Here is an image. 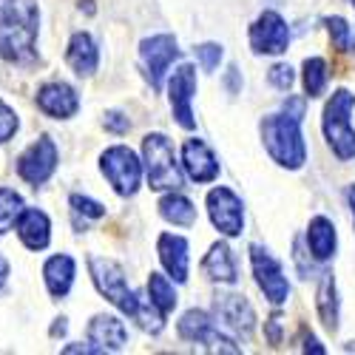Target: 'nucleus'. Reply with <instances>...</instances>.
Listing matches in <instances>:
<instances>
[{"mask_svg":"<svg viewBox=\"0 0 355 355\" xmlns=\"http://www.w3.org/2000/svg\"><path fill=\"white\" fill-rule=\"evenodd\" d=\"M40 9L35 0H0V57L26 63L35 57Z\"/></svg>","mask_w":355,"mask_h":355,"instance_id":"f257e3e1","label":"nucleus"},{"mask_svg":"<svg viewBox=\"0 0 355 355\" xmlns=\"http://www.w3.org/2000/svg\"><path fill=\"white\" fill-rule=\"evenodd\" d=\"M259 131H261L264 151L270 154V159L279 168L299 171L307 162V145H304V134H302V116H293L287 111L270 114V116H264V120H261Z\"/></svg>","mask_w":355,"mask_h":355,"instance_id":"f03ea898","label":"nucleus"},{"mask_svg":"<svg viewBox=\"0 0 355 355\" xmlns=\"http://www.w3.org/2000/svg\"><path fill=\"white\" fill-rule=\"evenodd\" d=\"M352 108H355V94L349 88H338L327 100V105H324V116H321L324 139H327L330 151L341 162L355 159V128L349 125Z\"/></svg>","mask_w":355,"mask_h":355,"instance_id":"7ed1b4c3","label":"nucleus"},{"mask_svg":"<svg viewBox=\"0 0 355 355\" xmlns=\"http://www.w3.org/2000/svg\"><path fill=\"white\" fill-rule=\"evenodd\" d=\"M142 171L154 191L182 188V171H180V162H176V151L171 139L159 131L142 137Z\"/></svg>","mask_w":355,"mask_h":355,"instance_id":"20e7f679","label":"nucleus"},{"mask_svg":"<svg viewBox=\"0 0 355 355\" xmlns=\"http://www.w3.org/2000/svg\"><path fill=\"white\" fill-rule=\"evenodd\" d=\"M88 270H92V279H94V287L100 290V295H105V299L120 313H125L128 318L137 315V307L142 299L128 287L125 270L120 264L114 259H105V256H92L88 259Z\"/></svg>","mask_w":355,"mask_h":355,"instance_id":"39448f33","label":"nucleus"},{"mask_svg":"<svg viewBox=\"0 0 355 355\" xmlns=\"http://www.w3.org/2000/svg\"><path fill=\"white\" fill-rule=\"evenodd\" d=\"M100 171L120 196H134L142 185V162L128 145H111L100 157Z\"/></svg>","mask_w":355,"mask_h":355,"instance_id":"423d86ee","label":"nucleus"},{"mask_svg":"<svg viewBox=\"0 0 355 355\" xmlns=\"http://www.w3.org/2000/svg\"><path fill=\"white\" fill-rule=\"evenodd\" d=\"M176 333H180L182 341H191V344H199L208 352H242V347H236L233 338H227L225 333H219L216 327V318L205 310H185L180 324H176Z\"/></svg>","mask_w":355,"mask_h":355,"instance_id":"0eeeda50","label":"nucleus"},{"mask_svg":"<svg viewBox=\"0 0 355 355\" xmlns=\"http://www.w3.org/2000/svg\"><path fill=\"white\" fill-rule=\"evenodd\" d=\"M182 51H180V43H176L173 35L162 32V35H151L139 43V60H142V69H145V77L151 83L154 92L162 88V80L171 69L173 60H180Z\"/></svg>","mask_w":355,"mask_h":355,"instance_id":"6e6552de","label":"nucleus"},{"mask_svg":"<svg viewBox=\"0 0 355 355\" xmlns=\"http://www.w3.org/2000/svg\"><path fill=\"white\" fill-rule=\"evenodd\" d=\"M250 268H253V276H256V284L259 290L264 293V299L270 304H284L287 295H290V282L282 270L279 259L261 245H250Z\"/></svg>","mask_w":355,"mask_h":355,"instance_id":"1a4fd4ad","label":"nucleus"},{"mask_svg":"<svg viewBox=\"0 0 355 355\" xmlns=\"http://www.w3.org/2000/svg\"><path fill=\"white\" fill-rule=\"evenodd\" d=\"M57 159H60V154H57L54 139L51 137H40L37 142H32L20 154V159H17V176H20L23 182L32 185V188H40V185L49 182V176L57 171Z\"/></svg>","mask_w":355,"mask_h":355,"instance_id":"9d476101","label":"nucleus"},{"mask_svg":"<svg viewBox=\"0 0 355 355\" xmlns=\"http://www.w3.org/2000/svg\"><path fill=\"white\" fill-rule=\"evenodd\" d=\"M205 205H208V216H211L214 227L222 236H227V239L242 236V230H245V205L230 188H225V185L214 188L208 193V199H205Z\"/></svg>","mask_w":355,"mask_h":355,"instance_id":"9b49d317","label":"nucleus"},{"mask_svg":"<svg viewBox=\"0 0 355 355\" xmlns=\"http://www.w3.org/2000/svg\"><path fill=\"white\" fill-rule=\"evenodd\" d=\"M248 40H250L253 54H284L290 46V26L279 12L264 9L253 20Z\"/></svg>","mask_w":355,"mask_h":355,"instance_id":"f8f14e48","label":"nucleus"},{"mask_svg":"<svg viewBox=\"0 0 355 355\" xmlns=\"http://www.w3.org/2000/svg\"><path fill=\"white\" fill-rule=\"evenodd\" d=\"M193 94H196V69L182 63L173 71V77L168 80V100H171V111L173 120L180 123V128L193 131L196 128V116H193Z\"/></svg>","mask_w":355,"mask_h":355,"instance_id":"ddd939ff","label":"nucleus"},{"mask_svg":"<svg viewBox=\"0 0 355 355\" xmlns=\"http://www.w3.org/2000/svg\"><path fill=\"white\" fill-rule=\"evenodd\" d=\"M214 318L225 330L239 333V336H250L256 327L253 304L242 293H216L214 295Z\"/></svg>","mask_w":355,"mask_h":355,"instance_id":"4468645a","label":"nucleus"},{"mask_svg":"<svg viewBox=\"0 0 355 355\" xmlns=\"http://www.w3.org/2000/svg\"><path fill=\"white\" fill-rule=\"evenodd\" d=\"M182 168H185V173L191 176V180L199 182V185H208V182H214L219 176L216 154L211 151V145L205 139H199V137L185 139V145H182Z\"/></svg>","mask_w":355,"mask_h":355,"instance_id":"2eb2a0df","label":"nucleus"},{"mask_svg":"<svg viewBox=\"0 0 355 355\" xmlns=\"http://www.w3.org/2000/svg\"><path fill=\"white\" fill-rule=\"evenodd\" d=\"M157 253H159V261L165 273L176 282V284H185L188 282V264H191V256H188V239L180 233H159L157 239Z\"/></svg>","mask_w":355,"mask_h":355,"instance_id":"dca6fc26","label":"nucleus"},{"mask_svg":"<svg viewBox=\"0 0 355 355\" xmlns=\"http://www.w3.org/2000/svg\"><path fill=\"white\" fill-rule=\"evenodd\" d=\"M37 108L46 116H51V120H69L80 108V97L69 83L54 80V83H46L37 92Z\"/></svg>","mask_w":355,"mask_h":355,"instance_id":"f3484780","label":"nucleus"},{"mask_svg":"<svg viewBox=\"0 0 355 355\" xmlns=\"http://www.w3.org/2000/svg\"><path fill=\"white\" fill-rule=\"evenodd\" d=\"M88 341L100 352H120L128 344V330L116 315H94L88 324Z\"/></svg>","mask_w":355,"mask_h":355,"instance_id":"a211bd4d","label":"nucleus"},{"mask_svg":"<svg viewBox=\"0 0 355 355\" xmlns=\"http://www.w3.org/2000/svg\"><path fill=\"white\" fill-rule=\"evenodd\" d=\"M202 273L208 276L211 282H219V284H236L239 282L236 259H233V250L227 248V242L211 245V250L205 253V259H202Z\"/></svg>","mask_w":355,"mask_h":355,"instance_id":"6ab92c4d","label":"nucleus"},{"mask_svg":"<svg viewBox=\"0 0 355 355\" xmlns=\"http://www.w3.org/2000/svg\"><path fill=\"white\" fill-rule=\"evenodd\" d=\"M17 236L28 250H46L51 242V222L43 211L28 208L17 219Z\"/></svg>","mask_w":355,"mask_h":355,"instance_id":"aec40b11","label":"nucleus"},{"mask_svg":"<svg viewBox=\"0 0 355 355\" xmlns=\"http://www.w3.org/2000/svg\"><path fill=\"white\" fill-rule=\"evenodd\" d=\"M66 63L74 69V74L80 77H92L100 66V51H97V43L92 40V35L85 32H77L71 35L69 40V49H66Z\"/></svg>","mask_w":355,"mask_h":355,"instance_id":"412c9836","label":"nucleus"},{"mask_svg":"<svg viewBox=\"0 0 355 355\" xmlns=\"http://www.w3.org/2000/svg\"><path fill=\"white\" fill-rule=\"evenodd\" d=\"M74 276H77V264L71 256H66V253L51 256L43 268V279H46L51 299H66L71 284H74Z\"/></svg>","mask_w":355,"mask_h":355,"instance_id":"4be33fe9","label":"nucleus"},{"mask_svg":"<svg viewBox=\"0 0 355 355\" xmlns=\"http://www.w3.org/2000/svg\"><path fill=\"white\" fill-rule=\"evenodd\" d=\"M336 245H338L336 225L327 216H313L310 227H307V248H310L313 259L315 261H330L336 256Z\"/></svg>","mask_w":355,"mask_h":355,"instance_id":"5701e85b","label":"nucleus"},{"mask_svg":"<svg viewBox=\"0 0 355 355\" xmlns=\"http://www.w3.org/2000/svg\"><path fill=\"white\" fill-rule=\"evenodd\" d=\"M315 310H318V318L324 327L336 333L338 330V290H336V279L330 270L321 273L318 293H315Z\"/></svg>","mask_w":355,"mask_h":355,"instance_id":"b1692460","label":"nucleus"},{"mask_svg":"<svg viewBox=\"0 0 355 355\" xmlns=\"http://www.w3.org/2000/svg\"><path fill=\"white\" fill-rule=\"evenodd\" d=\"M159 216L176 227H191L196 222V205L185 193L171 191L159 199Z\"/></svg>","mask_w":355,"mask_h":355,"instance_id":"393cba45","label":"nucleus"},{"mask_svg":"<svg viewBox=\"0 0 355 355\" xmlns=\"http://www.w3.org/2000/svg\"><path fill=\"white\" fill-rule=\"evenodd\" d=\"M148 299H151V304L162 315L173 313L176 302H180V295H176V290H173V279L162 276V273H151V279H148Z\"/></svg>","mask_w":355,"mask_h":355,"instance_id":"a878e982","label":"nucleus"},{"mask_svg":"<svg viewBox=\"0 0 355 355\" xmlns=\"http://www.w3.org/2000/svg\"><path fill=\"white\" fill-rule=\"evenodd\" d=\"M302 80H304V94L310 100L321 97L324 94V88H327L330 83V69H327V60L324 57H307L304 66H302Z\"/></svg>","mask_w":355,"mask_h":355,"instance_id":"bb28decb","label":"nucleus"},{"mask_svg":"<svg viewBox=\"0 0 355 355\" xmlns=\"http://www.w3.org/2000/svg\"><path fill=\"white\" fill-rule=\"evenodd\" d=\"M324 26H327V35L336 51L341 54H355V26L338 15L333 17H324Z\"/></svg>","mask_w":355,"mask_h":355,"instance_id":"cd10ccee","label":"nucleus"},{"mask_svg":"<svg viewBox=\"0 0 355 355\" xmlns=\"http://www.w3.org/2000/svg\"><path fill=\"white\" fill-rule=\"evenodd\" d=\"M23 211L26 208H23L20 193H15L12 188H0V236L9 233L17 225V219H20Z\"/></svg>","mask_w":355,"mask_h":355,"instance_id":"c85d7f7f","label":"nucleus"},{"mask_svg":"<svg viewBox=\"0 0 355 355\" xmlns=\"http://www.w3.org/2000/svg\"><path fill=\"white\" fill-rule=\"evenodd\" d=\"M196 60L205 71H216L222 63V46L219 43H202L196 46Z\"/></svg>","mask_w":355,"mask_h":355,"instance_id":"c756f323","label":"nucleus"},{"mask_svg":"<svg viewBox=\"0 0 355 355\" xmlns=\"http://www.w3.org/2000/svg\"><path fill=\"white\" fill-rule=\"evenodd\" d=\"M69 202H71V211H74V214H83V216H88V219H103V216H105V208H103V205L94 202V199H88V196L74 193Z\"/></svg>","mask_w":355,"mask_h":355,"instance_id":"7c9ffc66","label":"nucleus"},{"mask_svg":"<svg viewBox=\"0 0 355 355\" xmlns=\"http://www.w3.org/2000/svg\"><path fill=\"white\" fill-rule=\"evenodd\" d=\"M268 80L273 88H279V92H290L293 83H295V71L287 66V63H276L270 71H268Z\"/></svg>","mask_w":355,"mask_h":355,"instance_id":"2f4dec72","label":"nucleus"},{"mask_svg":"<svg viewBox=\"0 0 355 355\" xmlns=\"http://www.w3.org/2000/svg\"><path fill=\"white\" fill-rule=\"evenodd\" d=\"M17 114L0 100V142H9L15 134H17Z\"/></svg>","mask_w":355,"mask_h":355,"instance_id":"473e14b6","label":"nucleus"},{"mask_svg":"<svg viewBox=\"0 0 355 355\" xmlns=\"http://www.w3.org/2000/svg\"><path fill=\"white\" fill-rule=\"evenodd\" d=\"M282 330H284V318H282V313H273L268 321H264V336H268V341H270L273 347L282 344Z\"/></svg>","mask_w":355,"mask_h":355,"instance_id":"72a5a7b5","label":"nucleus"},{"mask_svg":"<svg viewBox=\"0 0 355 355\" xmlns=\"http://www.w3.org/2000/svg\"><path fill=\"white\" fill-rule=\"evenodd\" d=\"M103 125H105V131H111V134H125V131L131 128L128 116L120 114V111H108V114H105V120H103Z\"/></svg>","mask_w":355,"mask_h":355,"instance_id":"f704fd0d","label":"nucleus"},{"mask_svg":"<svg viewBox=\"0 0 355 355\" xmlns=\"http://www.w3.org/2000/svg\"><path fill=\"white\" fill-rule=\"evenodd\" d=\"M225 88H227V94H239L242 92V80H239V69L230 66L227 74H225Z\"/></svg>","mask_w":355,"mask_h":355,"instance_id":"c9c22d12","label":"nucleus"},{"mask_svg":"<svg viewBox=\"0 0 355 355\" xmlns=\"http://www.w3.org/2000/svg\"><path fill=\"white\" fill-rule=\"evenodd\" d=\"M302 349H304V352H315V355H324V347H321V344H318L313 336H310V338H304V347H302Z\"/></svg>","mask_w":355,"mask_h":355,"instance_id":"e433bc0d","label":"nucleus"},{"mask_svg":"<svg viewBox=\"0 0 355 355\" xmlns=\"http://www.w3.org/2000/svg\"><path fill=\"white\" fill-rule=\"evenodd\" d=\"M6 279H9V261H6L3 256H0V287L6 284Z\"/></svg>","mask_w":355,"mask_h":355,"instance_id":"4c0bfd02","label":"nucleus"},{"mask_svg":"<svg viewBox=\"0 0 355 355\" xmlns=\"http://www.w3.org/2000/svg\"><path fill=\"white\" fill-rule=\"evenodd\" d=\"M347 202H349V211H352V225H355V182L349 185V191H347Z\"/></svg>","mask_w":355,"mask_h":355,"instance_id":"58836bf2","label":"nucleus"},{"mask_svg":"<svg viewBox=\"0 0 355 355\" xmlns=\"http://www.w3.org/2000/svg\"><path fill=\"white\" fill-rule=\"evenodd\" d=\"M51 333H54V336L66 333V318H60V324H54V327H51Z\"/></svg>","mask_w":355,"mask_h":355,"instance_id":"ea45409f","label":"nucleus"},{"mask_svg":"<svg viewBox=\"0 0 355 355\" xmlns=\"http://www.w3.org/2000/svg\"><path fill=\"white\" fill-rule=\"evenodd\" d=\"M92 3H94V0H80V9H85L88 15H94V6Z\"/></svg>","mask_w":355,"mask_h":355,"instance_id":"a19ab883","label":"nucleus"},{"mask_svg":"<svg viewBox=\"0 0 355 355\" xmlns=\"http://www.w3.org/2000/svg\"><path fill=\"white\" fill-rule=\"evenodd\" d=\"M349 6H352V9H355V0H349Z\"/></svg>","mask_w":355,"mask_h":355,"instance_id":"79ce46f5","label":"nucleus"}]
</instances>
